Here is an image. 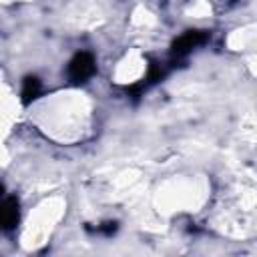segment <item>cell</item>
Here are the masks:
<instances>
[{
  "mask_svg": "<svg viewBox=\"0 0 257 257\" xmlns=\"http://www.w3.org/2000/svg\"><path fill=\"white\" fill-rule=\"evenodd\" d=\"M94 58L90 52H78L68 62V78L72 82H84L94 74Z\"/></svg>",
  "mask_w": 257,
  "mask_h": 257,
  "instance_id": "6da1fadb",
  "label": "cell"
},
{
  "mask_svg": "<svg viewBox=\"0 0 257 257\" xmlns=\"http://www.w3.org/2000/svg\"><path fill=\"white\" fill-rule=\"evenodd\" d=\"M2 191L4 189L0 185V227L12 229L18 223V201L14 197H4Z\"/></svg>",
  "mask_w": 257,
  "mask_h": 257,
  "instance_id": "7a4b0ae2",
  "label": "cell"
},
{
  "mask_svg": "<svg viewBox=\"0 0 257 257\" xmlns=\"http://www.w3.org/2000/svg\"><path fill=\"white\" fill-rule=\"evenodd\" d=\"M205 38H207V32H203V30H187L183 36H179V38L173 42V54H177V56L187 54V52L193 50L197 44H201Z\"/></svg>",
  "mask_w": 257,
  "mask_h": 257,
  "instance_id": "3957f363",
  "label": "cell"
},
{
  "mask_svg": "<svg viewBox=\"0 0 257 257\" xmlns=\"http://www.w3.org/2000/svg\"><path fill=\"white\" fill-rule=\"evenodd\" d=\"M40 94V80L36 76H26L22 82V102L28 104Z\"/></svg>",
  "mask_w": 257,
  "mask_h": 257,
  "instance_id": "277c9868",
  "label": "cell"
}]
</instances>
